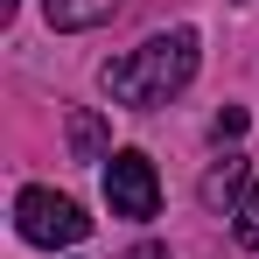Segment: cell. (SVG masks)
<instances>
[{
  "mask_svg": "<svg viewBox=\"0 0 259 259\" xmlns=\"http://www.w3.org/2000/svg\"><path fill=\"white\" fill-rule=\"evenodd\" d=\"M112 7H119V0H42L49 28H63V35H77V28H98V21H112Z\"/></svg>",
  "mask_w": 259,
  "mask_h": 259,
  "instance_id": "4",
  "label": "cell"
},
{
  "mask_svg": "<svg viewBox=\"0 0 259 259\" xmlns=\"http://www.w3.org/2000/svg\"><path fill=\"white\" fill-rule=\"evenodd\" d=\"M231 231H238V245L259 252V175H252V189L238 196V210H231Z\"/></svg>",
  "mask_w": 259,
  "mask_h": 259,
  "instance_id": "7",
  "label": "cell"
},
{
  "mask_svg": "<svg viewBox=\"0 0 259 259\" xmlns=\"http://www.w3.org/2000/svg\"><path fill=\"white\" fill-rule=\"evenodd\" d=\"M210 133L217 140H238V133H245V105H224V112L210 119Z\"/></svg>",
  "mask_w": 259,
  "mask_h": 259,
  "instance_id": "8",
  "label": "cell"
},
{
  "mask_svg": "<svg viewBox=\"0 0 259 259\" xmlns=\"http://www.w3.org/2000/svg\"><path fill=\"white\" fill-rule=\"evenodd\" d=\"M189 77H196V28L147 35L140 49L112 56V63L98 70V84L112 91L119 105H133V112H154V105H168V98L189 84Z\"/></svg>",
  "mask_w": 259,
  "mask_h": 259,
  "instance_id": "1",
  "label": "cell"
},
{
  "mask_svg": "<svg viewBox=\"0 0 259 259\" xmlns=\"http://www.w3.org/2000/svg\"><path fill=\"white\" fill-rule=\"evenodd\" d=\"M105 196H112V217H154L161 210V182H154V161L140 147H119L105 161Z\"/></svg>",
  "mask_w": 259,
  "mask_h": 259,
  "instance_id": "3",
  "label": "cell"
},
{
  "mask_svg": "<svg viewBox=\"0 0 259 259\" xmlns=\"http://www.w3.org/2000/svg\"><path fill=\"white\" fill-rule=\"evenodd\" d=\"M245 189H252V182H245V161H238V154H224V161L203 175V203H210V210H224V203L238 210V196H245Z\"/></svg>",
  "mask_w": 259,
  "mask_h": 259,
  "instance_id": "5",
  "label": "cell"
},
{
  "mask_svg": "<svg viewBox=\"0 0 259 259\" xmlns=\"http://www.w3.org/2000/svg\"><path fill=\"white\" fill-rule=\"evenodd\" d=\"M70 154H77V161H112V154H105V126H98V112H70Z\"/></svg>",
  "mask_w": 259,
  "mask_h": 259,
  "instance_id": "6",
  "label": "cell"
},
{
  "mask_svg": "<svg viewBox=\"0 0 259 259\" xmlns=\"http://www.w3.org/2000/svg\"><path fill=\"white\" fill-rule=\"evenodd\" d=\"M14 224H21L28 245H77L91 231V217L77 210L70 196H56V189H21V196H14Z\"/></svg>",
  "mask_w": 259,
  "mask_h": 259,
  "instance_id": "2",
  "label": "cell"
}]
</instances>
